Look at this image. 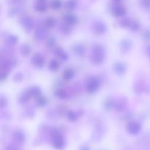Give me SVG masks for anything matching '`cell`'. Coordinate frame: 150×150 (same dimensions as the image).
<instances>
[{"instance_id": "cell-4", "label": "cell", "mask_w": 150, "mask_h": 150, "mask_svg": "<svg viewBox=\"0 0 150 150\" xmlns=\"http://www.w3.org/2000/svg\"><path fill=\"white\" fill-rule=\"evenodd\" d=\"M7 150H17L15 147H13V146H10V147H8Z\"/></svg>"}, {"instance_id": "cell-1", "label": "cell", "mask_w": 150, "mask_h": 150, "mask_svg": "<svg viewBox=\"0 0 150 150\" xmlns=\"http://www.w3.org/2000/svg\"><path fill=\"white\" fill-rule=\"evenodd\" d=\"M53 145L57 149H61L64 146V141L63 138L60 136H54L53 139Z\"/></svg>"}, {"instance_id": "cell-3", "label": "cell", "mask_w": 150, "mask_h": 150, "mask_svg": "<svg viewBox=\"0 0 150 150\" xmlns=\"http://www.w3.org/2000/svg\"><path fill=\"white\" fill-rule=\"evenodd\" d=\"M61 6V1L59 0H54L52 1V7L54 8H58Z\"/></svg>"}, {"instance_id": "cell-2", "label": "cell", "mask_w": 150, "mask_h": 150, "mask_svg": "<svg viewBox=\"0 0 150 150\" xmlns=\"http://www.w3.org/2000/svg\"><path fill=\"white\" fill-rule=\"evenodd\" d=\"M129 131L132 134H136L139 132L140 130V126L136 125H131L129 127Z\"/></svg>"}, {"instance_id": "cell-5", "label": "cell", "mask_w": 150, "mask_h": 150, "mask_svg": "<svg viewBox=\"0 0 150 150\" xmlns=\"http://www.w3.org/2000/svg\"><path fill=\"white\" fill-rule=\"evenodd\" d=\"M81 150H89L88 149H86V148H83Z\"/></svg>"}]
</instances>
